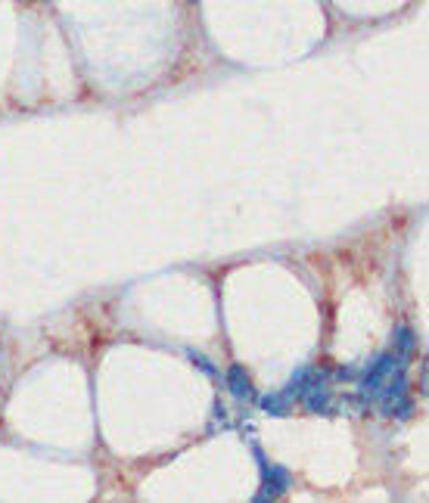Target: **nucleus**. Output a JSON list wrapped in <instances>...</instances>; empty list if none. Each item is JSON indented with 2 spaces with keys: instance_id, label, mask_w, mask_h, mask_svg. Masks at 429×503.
<instances>
[{
  "instance_id": "7",
  "label": "nucleus",
  "mask_w": 429,
  "mask_h": 503,
  "mask_svg": "<svg viewBox=\"0 0 429 503\" xmlns=\"http://www.w3.org/2000/svg\"><path fill=\"white\" fill-rule=\"evenodd\" d=\"M414 329L411 327H398L395 329V357L398 360H408L414 355Z\"/></svg>"
},
{
  "instance_id": "4",
  "label": "nucleus",
  "mask_w": 429,
  "mask_h": 503,
  "mask_svg": "<svg viewBox=\"0 0 429 503\" xmlns=\"http://www.w3.org/2000/svg\"><path fill=\"white\" fill-rule=\"evenodd\" d=\"M224 382H228L230 395L240 397V401H255V388H252V379L246 373L243 364H230L228 373H224Z\"/></svg>"
},
{
  "instance_id": "8",
  "label": "nucleus",
  "mask_w": 429,
  "mask_h": 503,
  "mask_svg": "<svg viewBox=\"0 0 429 503\" xmlns=\"http://www.w3.org/2000/svg\"><path fill=\"white\" fill-rule=\"evenodd\" d=\"M187 355H190V360H193V364H197L199 367V370L202 373H206V377H218V370H215V367H212V360H209L206 355H197V351H187Z\"/></svg>"
},
{
  "instance_id": "3",
  "label": "nucleus",
  "mask_w": 429,
  "mask_h": 503,
  "mask_svg": "<svg viewBox=\"0 0 429 503\" xmlns=\"http://www.w3.org/2000/svg\"><path fill=\"white\" fill-rule=\"evenodd\" d=\"M299 401H302V407L308 410V414H330V404H333V395H330L327 377H323L321 370L314 373V379L302 388Z\"/></svg>"
},
{
  "instance_id": "2",
  "label": "nucleus",
  "mask_w": 429,
  "mask_h": 503,
  "mask_svg": "<svg viewBox=\"0 0 429 503\" xmlns=\"http://www.w3.org/2000/svg\"><path fill=\"white\" fill-rule=\"evenodd\" d=\"M398 364H404V360H398V357H395V351H386V355L376 357L373 364L364 370V379H361V386H358V388H361V401L371 404V401H373V395H376V388H380L383 382H386V377L395 370Z\"/></svg>"
},
{
  "instance_id": "1",
  "label": "nucleus",
  "mask_w": 429,
  "mask_h": 503,
  "mask_svg": "<svg viewBox=\"0 0 429 503\" xmlns=\"http://www.w3.org/2000/svg\"><path fill=\"white\" fill-rule=\"evenodd\" d=\"M252 454H255V460H259V469H261V491L255 494V500H274V498H281V494L290 491V485H292L290 472H286L283 467L268 463L259 448H252Z\"/></svg>"
},
{
  "instance_id": "6",
  "label": "nucleus",
  "mask_w": 429,
  "mask_h": 503,
  "mask_svg": "<svg viewBox=\"0 0 429 503\" xmlns=\"http://www.w3.org/2000/svg\"><path fill=\"white\" fill-rule=\"evenodd\" d=\"M314 373H318L314 367H299V370L290 377V382H286L283 395H286V397H299V395H302V388L314 379Z\"/></svg>"
},
{
  "instance_id": "5",
  "label": "nucleus",
  "mask_w": 429,
  "mask_h": 503,
  "mask_svg": "<svg viewBox=\"0 0 429 503\" xmlns=\"http://www.w3.org/2000/svg\"><path fill=\"white\" fill-rule=\"evenodd\" d=\"M259 407L265 410V414H271V417H290L292 397H286L283 392H274V395L259 397Z\"/></svg>"
}]
</instances>
